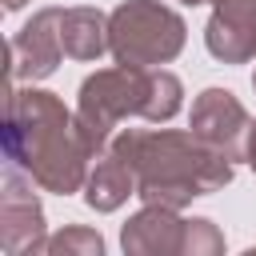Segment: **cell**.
Returning <instances> with one entry per match:
<instances>
[{"label":"cell","instance_id":"cell-16","mask_svg":"<svg viewBox=\"0 0 256 256\" xmlns=\"http://www.w3.org/2000/svg\"><path fill=\"white\" fill-rule=\"evenodd\" d=\"M252 88H256V72H252Z\"/></svg>","mask_w":256,"mask_h":256},{"label":"cell","instance_id":"cell-11","mask_svg":"<svg viewBox=\"0 0 256 256\" xmlns=\"http://www.w3.org/2000/svg\"><path fill=\"white\" fill-rule=\"evenodd\" d=\"M60 44L72 60H96L108 48V16L96 8H60Z\"/></svg>","mask_w":256,"mask_h":256},{"label":"cell","instance_id":"cell-12","mask_svg":"<svg viewBox=\"0 0 256 256\" xmlns=\"http://www.w3.org/2000/svg\"><path fill=\"white\" fill-rule=\"evenodd\" d=\"M44 248L48 252H104V240L96 236V232H88V228H68V232H60L56 240H44Z\"/></svg>","mask_w":256,"mask_h":256},{"label":"cell","instance_id":"cell-5","mask_svg":"<svg viewBox=\"0 0 256 256\" xmlns=\"http://www.w3.org/2000/svg\"><path fill=\"white\" fill-rule=\"evenodd\" d=\"M252 116L228 88H204L192 104V132L228 160H248Z\"/></svg>","mask_w":256,"mask_h":256},{"label":"cell","instance_id":"cell-15","mask_svg":"<svg viewBox=\"0 0 256 256\" xmlns=\"http://www.w3.org/2000/svg\"><path fill=\"white\" fill-rule=\"evenodd\" d=\"M20 4H24V0H4V8H8V12H12V8H20Z\"/></svg>","mask_w":256,"mask_h":256},{"label":"cell","instance_id":"cell-6","mask_svg":"<svg viewBox=\"0 0 256 256\" xmlns=\"http://www.w3.org/2000/svg\"><path fill=\"white\" fill-rule=\"evenodd\" d=\"M64 56L60 44V8L36 12L12 40V80H44Z\"/></svg>","mask_w":256,"mask_h":256},{"label":"cell","instance_id":"cell-4","mask_svg":"<svg viewBox=\"0 0 256 256\" xmlns=\"http://www.w3.org/2000/svg\"><path fill=\"white\" fill-rule=\"evenodd\" d=\"M184 48V20L160 0H124L108 16V52L128 68H160Z\"/></svg>","mask_w":256,"mask_h":256},{"label":"cell","instance_id":"cell-8","mask_svg":"<svg viewBox=\"0 0 256 256\" xmlns=\"http://www.w3.org/2000/svg\"><path fill=\"white\" fill-rule=\"evenodd\" d=\"M120 244H124V252H184V244H188V220H180L176 208L144 204V212H136L124 224Z\"/></svg>","mask_w":256,"mask_h":256},{"label":"cell","instance_id":"cell-3","mask_svg":"<svg viewBox=\"0 0 256 256\" xmlns=\"http://www.w3.org/2000/svg\"><path fill=\"white\" fill-rule=\"evenodd\" d=\"M180 80L164 68H128V64H116V68H100L92 72L84 84H80V128L84 136L92 140L96 156L104 152L112 128L124 120V116H144V120H172L180 112Z\"/></svg>","mask_w":256,"mask_h":256},{"label":"cell","instance_id":"cell-1","mask_svg":"<svg viewBox=\"0 0 256 256\" xmlns=\"http://www.w3.org/2000/svg\"><path fill=\"white\" fill-rule=\"evenodd\" d=\"M4 148L8 160L28 168L48 192H76L88 176V160H96L92 140L52 92H8V120H4Z\"/></svg>","mask_w":256,"mask_h":256},{"label":"cell","instance_id":"cell-7","mask_svg":"<svg viewBox=\"0 0 256 256\" xmlns=\"http://www.w3.org/2000/svg\"><path fill=\"white\" fill-rule=\"evenodd\" d=\"M204 44L224 64L256 60V0H212Z\"/></svg>","mask_w":256,"mask_h":256},{"label":"cell","instance_id":"cell-10","mask_svg":"<svg viewBox=\"0 0 256 256\" xmlns=\"http://www.w3.org/2000/svg\"><path fill=\"white\" fill-rule=\"evenodd\" d=\"M128 196H136V176H132L128 160L108 148L104 156H96V168L88 172V192H84V200H88L96 212H112V208H120Z\"/></svg>","mask_w":256,"mask_h":256},{"label":"cell","instance_id":"cell-14","mask_svg":"<svg viewBox=\"0 0 256 256\" xmlns=\"http://www.w3.org/2000/svg\"><path fill=\"white\" fill-rule=\"evenodd\" d=\"M248 164L256 168V128H252V140H248Z\"/></svg>","mask_w":256,"mask_h":256},{"label":"cell","instance_id":"cell-9","mask_svg":"<svg viewBox=\"0 0 256 256\" xmlns=\"http://www.w3.org/2000/svg\"><path fill=\"white\" fill-rule=\"evenodd\" d=\"M0 220H4V248L8 252L32 248V236L40 240V232H44L40 204H36V196H24L16 164H8V172H4V212H0ZM40 248H44V240H40Z\"/></svg>","mask_w":256,"mask_h":256},{"label":"cell","instance_id":"cell-2","mask_svg":"<svg viewBox=\"0 0 256 256\" xmlns=\"http://www.w3.org/2000/svg\"><path fill=\"white\" fill-rule=\"evenodd\" d=\"M136 176V196L144 204H164V208H184L196 196L220 192L232 180V160L208 148L196 132H176V128H152V132H120L112 144Z\"/></svg>","mask_w":256,"mask_h":256},{"label":"cell","instance_id":"cell-13","mask_svg":"<svg viewBox=\"0 0 256 256\" xmlns=\"http://www.w3.org/2000/svg\"><path fill=\"white\" fill-rule=\"evenodd\" d=\"M220 248H224V236L216 232L212 220H188V244H184V252L200 256V252H220Z\"/></svg>","mask_w":256,"mask_h":256}]
</instances>
